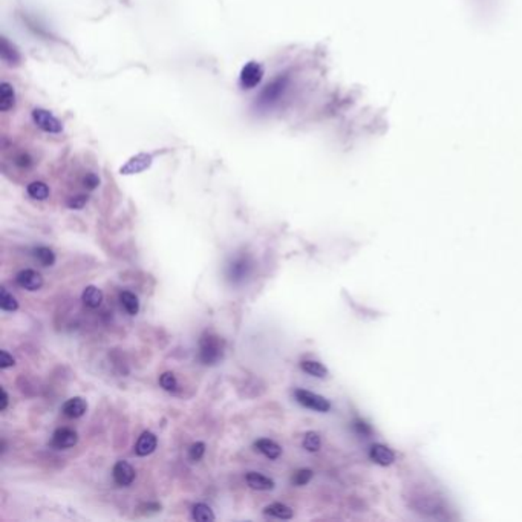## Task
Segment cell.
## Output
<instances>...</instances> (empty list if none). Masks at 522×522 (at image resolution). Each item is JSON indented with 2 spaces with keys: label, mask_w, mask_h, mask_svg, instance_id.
<instances>
[{
  "label": "cell",
  "mask_w": 522,
  "mask_h": 522,
  "mask_svg": "<svg viewBox=\"0 0 522 522\" xmlns=\"http://www.w3.org/2000/svg\"><path fill=\"white\" fill-rule=\"evenodd\" d=\"M224 352V342L218 335L206 332L199 340V359L206 365H214L219 361Z\"/></svg>",
  "instance_id": "obj_1"
},
{
  "label": "cell",
  "mask_w": 522,
  "mask_h": 522,
  "mask_svg": "<svg viewBox=\"0 0 522 522\" xmlns=\"http://www.w3.org/2000/svg\"><path fill=\"white\" fill-rule=\"evenodd\" d=\"M296 400L299 402L302 406L313 409V411L317 412H328L331 409V403L322 395H317L311 390H305V389H296Z\"/></svg>",
  "instance_id": "obj_2"
},
{
  "label": "cell",
  "mask_w": 522,
  "mask_h": 522,
  "mask_svg": "<svg viewBox=\"0 0 522 522\" xmlns=\"http://www.w3.org/2000/svg\"><path fill=\"white\" fill-rule=\"evenodd\" d=\"M33 121L34 124L42 129L46 134H60L62 132V123L55 118L50 110L46 109H34L33 110Z\"/></svg>",
  "instance_id": "obj_3"
},
{
  "label": "cell",
  "mask_w": 522,
  "mask_h": 522,
  "mask_svg": "<svg viewBox=\"0 0 522 522\" xmlns=\"http://www.w3.org/2000/svg\"><path fill=\"white\" fill-rule=\"evenodd\" d=\"M264 77V68L260 66L257 62H250L247 63L240 71L239 83L242 89H253L256 88Z\"/></svg>",
  "instance_id": "obj_4"
},
{
  "label": "cell",
  "mask_w": 522,
  "mask_h": 522,
  "mask_svg": "<svg viewBox=\"0 0 522 522\" xmlns=\"http://www.w3.org/2000/svg\"><path fill=\"white\" fill-rule=\"evenodd\" d=\"M152 164V155L149 153H138L135 156L130 158V160L121 167L120 173L121 175H135V173H141L146 169H149Z\"/></svg>",
  "instance_id": "obj_5"
},
{
  "label": "cell",
  "mask_w": 522,
  "mask_h": 522,
  "mask_svg": "<svg viewBox=\"0 0 522 522\" xmlns=\"http://www.w3.org/2000/svg\"><path fill=\"white\" fill-rule=\"evenodd\" d=\"M16 282L18 286L25 288L28 291H37L43 286V277L40 273H37L35 269H22L17 274Z\"/></svg>",
  "instance_id": "obj_6"
},
{
  "label": "cell",
  "mask_w": 522,
  "mask_h": 522,
  "mask_svg": "<svg viewBox=\"0 0 522 522\" xmlns=\"http://www.w3.org/2000/svg\"><path fill=\"white\" fill-rule=\"evenodd\" d=\"M77 432L69 427L57 429L52 435V446L55 449H69V447L77 444Z\"/></svg>",
  "instance_id": "obj_7"
},
{
  "label": "cell",
  "mask_w": 522,
  "mask_h": 522,
  "mask_svg": "<svg viewBox=\"0 0 522 522\" xmlns=\"http://www.w3.org/2000/svg\"><path fill=\"white\" fill-rule=\"evenodd\" d=\"M112 475H114V481L118 484V486H123V487L130 486V484H132L135 480V470L127 461H118L114 465Z\"/></svg>",
  "instance_id": "obj_8"
},
{
  "label": "cell",
  "mask_w": 522,
  "mask_h": 522,
  "mask_svg": "<svg viewBox=\"0 0 522 522\" xmlns=\"http://www.w3.org/2000/svg\"><path fill=\"white\" fill-rule=\"evenodd\" d=\"M371 460L380 465H390L395 461V453L385 444H374L369 451Z\"/></svg>",
  "instance_id": "obj_9"
},
{
  "label": "cell",
  "mask_w": 522,
  "mask_h": 522,
  "mask_svg": "<svg viewBox=\"0 0 522 522\" xmlns=\"http://www.w3.org/2000/svg\"><path fill=\"white\" fill-rule=\"evenodd\" d=\"M88 411V403L80 397H74L63 405L62 412L68 418H80Z\"/></svg>",
  "instance_id": "obj_10"
},
{
  "label": "cell",
  "mask_w": 522,
  "mask_h": 522,
  "mask_svg": "<svg viewBox=\"0 0 522 522\" xmlns=\"http://www.w3.org/2000/svg\"><path fill=\"white\" fill-rule=\"evenodd\" d=\"M156 444H158V440H156L155 434H152V432H143L141 435H139L138 441H137L135 453L138 456L151 455L156 449Z\"/></svg>",
  "instance_id": "obj_11"
},
{
  "label": "cell",
  "mask_w": 522,
  "mask_h": 522,
  "mask_svg": "<svg viewBox=\"0 0 522 522\" xmlns=\"http://www.w3.org/2000/svg\"><path fill=\"white\" fill-rule=\"evenodd\" d=\"M245 481L248 486L255 490H273L274 489V481L257 472H248L245 475Z\"/></svg>",
  "instance_id": "obj_12"
},
{
  "label": "cell",
  "mask_w": 522,
  "mask_h": 522,
  "mask_svg": "<svg viewBox=\"0 0 522 522\" xmlns=\"http://www.w3.org/2000/svg\"><path fill=\"white\" fill-rule=\"evenodd\" d=\"M255 447L260 453H264L267 458H269V460H277L282 453L281 446H279L274 441H272V440H268V438H260V440H257L255 443Z\"/></svg>",
  "instance_id": "obj_13"
},
{
  "label": "cell",
  "mask_w": 522,
  "mask_h": 522,
  "mask_svg": "<svg viewBox=\"0 0 522 522\" xmlns=\"http://www.w3.org/2000/svg\"><path fill=\"white\" fill-rule=\"evenodd\" d=\"M81 301L88 306V308L95 310L101 305V302H103V293H101L100 288L94 285L86 286L85 291H83L81 294Z\"/></svg>",
  "instance_id": "obj_14"
},
{
  "label": "cell",
  "mask_w": 522,
  "mask_h": 522,
  "mask_svg": "<svg viewBox=\"0 0 522 522\" xmlns=\"http://www.w3.org/2000/svg\"><path fill=\"white\" fill-rule=\"evenodd\" d=\"M14 103H16L14 89L9 83L4 81L2 85H0V110L8 112L9 109L14 108Z\"/></svg>",
  "instance_id": "obj_15"
},
{
  "label": "cell",
  "mask_w": 522,
  "mask_h": 522,
  "mask_svg": "<svg viewBox=\"0 0 522 522\" xmlns=\"http://www.w3.org/2000/svg\"><path fill=\"white\" fill-rule=\"evenodd\" d=\"M0 54H2V59L8 64H17L21 62V55H18L17 50L5 39V37H2V42H0Z\"/></svg>",
  "instance_id": "obj_16"
},
{
  "label": "cell",
  "mask_w": 522,
  "mask_h": 522,
  "mask_svg": "<svg viewBox=\"0 0 522 522\" xmlns=\"http://www.w3.org/2000/svg\"><path fill=\"white\" fill-rule=\"evenodd\" d=\"M302 371H305L306 374H310L313 377L317 378H325L328 376V369H326L320 361H314V360H305L301 363Z\"/></svg>",
  "instance_id": "obj_17"
},
{
  "label": "cell",
  "mask_w": 522,
  "mask_h": 522,
  "mask_svg": "<svg viewBox=\"0 0 522 522\" xmlns=\"http://www.w3.org/2000/svg\"><path fill=\"white\" fill-rule=\"evenodd\" d=\"M26 192L35 201H45L50 197V187L42 181H34L26 187Z\"/></svg>",
  "instance_id": "obj_18"
},
{
  "label": "cell",
  "mask_w": 522,
  "mask_h": 522,
  "mask_svg": "<svg viewBox=\"0 0 522 522\" xmlns=\"http://www.w3.org/2000/svg\"><path fill=\"white\" fill-rule=\"evenodd\" d=\"M120 302H121V306H123V308L127 311V314L130 315L138 314L139 302H138V297L134 293L123 291L120 294Z\"/></svg>",
  "instance_id": "obj_19"
},
{
  "label": "cell",
  "mask_w": 522,
  "mask_h": 522,
  "mask_svg": "<svg viewBox=\"0 0 522 522\" xmlns=\"http://www.w3.org/2000/svg\"><path fill=\"white\" fill-rule=\"evenodd\" d=\"M284 81L282 80H276L272 86H268L264 92H262V97H260V101L265 105H269L273 103V101H276L279 98V95L282 94L284 91Z\"/></svg>",
  "instance_id": "obj_20"
},
{
  "label": "cell",
  "mask_w": 522,
  "mask_h": 522,
  "mask_svg": "<svg viewBox=\"0 0 522 522\" xmlns=\"http://www.w3.org/2000/svg\"><path fill=\"white\" fill-rule=\"evenodd\" d=\"M264 514L268 515V516L279 518V519H291L293 518V510L285 504H281V502H274V504L265 507Z\"/></svg>",
  "instance_id": "obj_21"
},
{
  "label": "cell",
  "mask_w": 522,
  "mask_h": 522,
  "mask_svg": "<svg viewBox=\"0 0 522 522\" xmlns=\"http://www.w3.org/2000/svg\"><path fill=\"white\" fill-rule=\"evenodd\" d=\"M34 257L37 259V262L42 264L43 267H52L55 264L54 251L48 247H37L34 250Z\"/></svg>",
  "instance_id": "obj_22"
},
{
  "label": "cell",
  "mask_w": 522,
  "mask_h": 522,
  "mask_svg": "<svg viewBox=\"0 0 522 522\" xmlns=\"http://www.w3.org/2000/svg\"><path fill=\"white\" fill-rule=\"evenodd\" d=\"M192 518L195 521H199V522H211V521H214V515H213L211 509L207 504H202V502L193 506V509H192Z\"/></svg>",
  "instance_id": "obj_23"
},
{
  "label": "cell",
  "mask_w": 522,
  "mask_h": 522,
  "mask_svg": "<svg viewBox=\"0 0 522 522\" xmlns=\"http://www.w3.org/2000/svg\"><path fill=\"white\" fill-rule=\"evenodd\" d=\"M0 308L9 313L17 311L18 308V302L16 301V297L11 293H8L5 288H2V291H0Z\"/></svg>",
  "instance_id": "obj_24"
},
{
  "label": "cell",
  "mask_w": 522,
  "mask_h": 522,
  "mask_svg": "<svg viewBox=\"0 0 522 522\" xmlns=\"http://www.w3.org/2000/svg\"><path fill=\"white\" fill-rule=\"evenodd\" d=\"M303 449H306L308 452H317L320 449L322 441H320V435L317 432H306L303 436Z\"/></svg>",
  "instance_id": "obj_25"
},
{
  "label": "cell",
  "mask_w": 522,
  "mask_h": 522,
  "mask_svg": "<svg viewBox=\"0 0 522 522\" xmlns=\"http://www.w3.org/2000/svg\"><path fill=\"white\" fill-rule=\"evenodd\" d=\"M311 478H313V470L301 469L293 475L291 482L294 484V486H305V484H308L311 481Z\"/></svg>",
  "instance_id": "obj_26"
},
{
  "label": "cell",
  "mask_w": 522,
  "mask_h": 522,
  "mask_svg": "<svg viewBox=\"0 0 522 522\" xmlns=\"http://www.w3.org/2000/svg\"><path fill=\"white\" fill-rule=\"evenodd\" d=\"M160 385L163 389L169 390V393H175L178 389V381H176V377L172 374V372H164V374L160 377Z\"/></svg>",
  "instance_id": "obj_27"
},
{
  "label": "cell",
  "mask_w": 522,
  "mask_h": 522,
  "mask_svg": "<svg viewBox=\"0 0 522 522\" xmlns=\"http://www.w3.org/2000/svg\"><path fill=\"white\" fill-rule=\"evenodd\" d=\"M204 453H206V444H204V443H195V444H192V447L189 449V458L193 463H197V461H199L202 458Z\"/></svg>",
  "instance_id": "obj_28"
},
{
  "label": "cell",
  "mask_w": 522,
  "mask_h": 522,
  "mask_svg": "<svg viewBox=\"0 0 522 522\" xmlns=\"http://www.w3.org/2000/svg\"><path fill=\"white\" fill-rule=\"evenodd\" d=\"M16 365V360L14 357L9 354L8 351H0V368L2 369H6V368H11Z\"/></svg>",
  "instance_id": "obj_29"
},
{
  "label": "cell",
  "mask_w": 522,
  "mask_h": 522,
  "mask_svg": "<svg viewBox=\"0 0 522 522\" xmlns=\"http://www.w3.org/2000/svg\"><path fill=\"white\" fill-rule=\"evenodd\" d=\"M86 201H88V198H86V197H76V198H72V199L69 201L68 206H69L71 209H81V207L85 206V204H86Z\"/></svg>",
  "instance_id": "obj_30"
},
{
  "label": "cell",
  "mask_w": 522,
  "mask_h": 522,
  "mask_svg": "<svg viewBox=\"0 0 522 522\" xmlns=\"http://www.w3.org/2000/svg\"><path fill=\"white\" fill-rule=\"evenodd\" d=\"M98 184H100V180L97 178L95 175H92V173H91V175H88L86 178H85V185H86L88 189H91V190H92V189H95Z\"/></svg>",
  "instance_id": "obj_31"
},
{
  "label": "cell",
  "mask_w": 522,
  "mask_h": 522,
  "mask_svg": "<svg viewBox=\"0 0 522 522\" xmlns=\"http://www.w3.org/2000/svg\"><path fill=\"white\" fill-rule=\"evenodd\" d=\"M6 406H8V394L5 389H2V405H0V411H5Z\"/></svg>",
  "instance_id": "obj_32"
}]
</instances>
